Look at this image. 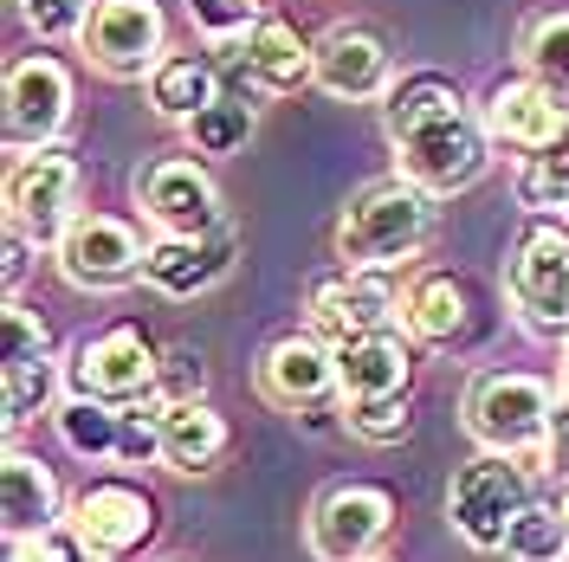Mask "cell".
Returning a JSON list of instances; mask_svg holds the SVG:
<instances>
[{
    "mask_svg": "<svg viewBox=\"0 0 569 562\" xmlns=\"http://www.w3.org/2000/svg\"><path fill=\"white\" fill-rule=\"evenodd\" d=\"M330 350H337V401H343V414H369V408L408 401L415 355H408V343L395 330L356 337V343H330Z\"/></svg>",
    "mask_w": 569,
    "mask_h": 562,
    "instance_id": "cell-16",
    "label": "cell"
},
{
    "mask_svg": "<svg viewBox=\"0 0 569 562\" xmlns=\"http://www.w3.org/2000/svg\"><path fill=\"white\" fill-rule=\"evenodd\" d=\"M71 394H91V401H110V408H142L156 401V375H162V355L149 350V337L117 323L104 337H84L71 350Z\"/></svg>",
    "mask_w": 569,
    "mask_h": 562,
    "instance_id": "cell-9",
    "label": "cell"
},
{
    "mask_svg": "<svg viewBox=\"0 0 569 562\" xmlns=\"http://www.w3.org/2000/svg\"><path fill=\"white\" fill-rule=\"evenodd\" d=\"M511 562H569V524L557 504H525V518L505 536Z\"/></svg>",
    "mask_w": 569,
    "mask_h": 562,
    "instance_id": "cell-30",
    "label": "cell"
},
{
    "mask_svg": "<svg viewBox=\"0 0 569 562\" xmlns=\"http://www.w3.org/2000/svg\"><path fill=\"white\" fill-rule=\"evenodd\" d=\"M252 104L247 98H213L194 123H188V142H194V155H240L252 142Z\"/></svg>",
    "mask_w": 569,
    "mask_h": 562,
    "instance_id": "cell-29",
    "label": "cell"
},
{
    "mask_svg": "<svg viewBox=\"0 0 569 562\" xmlns=\"http://www.w3.org/2000/svg\"><path fill=\"white\" fill-rule=\"evenodd\" d=\"M563 394H569V343H563Z\"/></svg>",
    "mask_w": 569,
    "mask_h": 562,
    "instance_id": "cell-39",
    "label": "cell"
},
{
    "mask_svg": "<svg viewBox=\"0 0 569 562\" xmlns=\"http://www.w3.org/2000/svg\"><path fill=\"white\" fill-rule=\"evenodd\" d=\"M233 227H213V233H194V240H181V233H156L149 240V265H142V284H156L162 298H201L213 284L233 272Z\"/></svg>",
    "mask_w": 569,
    "mask_h": 562,
    "instance_id": "cell-19",
    "label": "cell"
},
{
    "mask_svg": "<svg viewBox=\"0 0 569 562\" xmlns=\"http://www.w3.org/2000/svg\"><path fill=\"white\" fill-rule=\"evenodd\" d=\"M52 259H59V272H66L71 291H123V284L142 279L149 240H142L130 220H117V213L84 208L71 220V233L52 247Z\"/></svg>",
    "mask_w": 569,
    "mask_h": 562,
    "instance_id": "cell-8",
    "label": "cell"
},
{
    "mask_svg": "<svg viewBox=\"0 0 569 562\" xmlns=\"http://www.w3.org/2000/svg\"><path fill=\"white\" fill-rule=\"evenodd\" d=\"M479 117H486L492 142L518 149V155H537V149H550L569 130V98H557L550 84H537L531 71H525V78L492 84V98H486Z\"/></svg>",
    "mask_w": 569,
    "mask_h": 562,
    "instance_id": "cell-18",
    "label": "cell"
},
{
    "mask_svg": "<svg viewBox=\"0 0 569 562\" xmlns=\"http://www.w3.org/2000/svg\"><path fill=\"white\" fill-rule=\"evenodd\" d=\"M117 465H162V401L123 408V440H117Z\"/></svg>",
    "mask_w": 569,
    "mask_h": 562,
    "instance_id": "cell-33",
    "label": "cell"
},
{
    "mask_svg": "<svg viewBox=\"0 0 569 562\" xmlns=\"http://www.w3.org/2000/svg\"><path fill=\"white\" fill-rule=\"evenodd\" d=\"M305 311H311V337L356 343V337H376L401 317V291H395V272H350L343 265V272L311 284Z\"/></svg>",
    "mask_w": 569,
    "mask_h": 562,
    "instance_id": "cell-12",
    "label": "cell"
},
{
    "mask_svg": "<svg viewBox=\"0 0 569 562\" xmlns=\"http://www.w3.org/2000/svg\"><path fill=\"white\" fill-rule=\"evenodd\" d=\"M466 317H472L466 284L447 279V272H427V279H415L408 291H401V323H408L415 343H433V350H440V343H460Z\"/></svg>",
    "mask_w": 569,
    "mask_h": 562,
    "instance_id": "cell-23",
    "label": "cell"
},
{
    "mask_svg": "<svg viewBox=\"0 0 569 562\" xmlns=\"http://www.w3.org/2000/svg\"><path fill=\"white\" fill-rule=\"evenodd\" d=\"M518 201L531 213H569V130L550 142V149L525 155V169H518Z\"/></svg>",
    "mask_w": 569,
    "mask_h": 562,
    "instance_id": "cell-27",
    "label": "cell"
},
{
    "mask_svg": "<svg viewBox=\"0 0 569 562\" xmlns=\"http://www.w3.org/2000/svg\"><path fill=\"white\" fill-rule=\"evenodd\" d=\"M350 421L356 440H369V446H395L401 433H408V401H389V408H369V414H343Z\"/></svg>",
    "mask_w": 569,
    "mask_h": 562,
    "instance_id": "cell-36",
    "label": "cell"
},
{
    "mask_svg": "<svg viewBox=\"0 0 569 562\" xmlns=\"http://www.w3.org/2000/svg\"><path fill=\"white\" fill-rule=\"evenodd\" d=\"M213 98H220V78H213V66L201 52H169V59L156 66V78H149V110L169 117V123H181V130H188Z\"/></svg>",
    "mask_w": 569,
    "mask_h": 562,
    "instance_id": "cell-24",
    "label": "cell"
},
{
    "mask_svg": "<svg viewBox=\"0 0 569 562\" xmlns=\"http://www.w3.org/2000/svg\"><path fill=\"white\" fill-rule=\"evenodd\" d=\"M33 240L20 233V227H7V265H0V279H7V298H20V284H27V272H33Z\"/></svg>",
    "mask_w": 569,
    "mask_h": 562,
    "instance_id": "cell-38",
    "label": "cell"
},
{
    "mask_svg": "<svg viewBox=\"0 0 569 562\" xmlns=\"http://www.w3.org/2000/svg\"><path fill=\"white\" fill-rule=\"evenodd\" d=\"M433 194L415 188V181H369L356 188L343 220H337V259L350 272H401L408 259H421V247L433 240Z\"/></svg>",
    "mask_w": 569,
    "mask_h": 562,
    "instance_id": "cell-2",
    "label": "cell"
},
{
    "mask_svg": "<svg viewBox=\"0 0 569 562\" xmlns=\"http://www.w3.org/2000/svg\"><path fill=\"white\" fill-rule=\"evenodd\" d=\"M78 162L59 155V149H39V155H20L13 175H7V227H20L33 247H59L78 220Z\"/></svg>",
    "mask_w": 569,
    "mask_h": 562,
    "instance_id": "cell-10",
    "label": "cell"
},
{
    "mask_svg": "<svg viewBox=\"0 0 569 562\" xmlns=\"http://www.w3.org/2000/svg\"><path fill=\"white\" fill-rule=\"evenodd\" d=\"M531 498V479H525V459H505V453H479L466 459L447 485V524L466 550H505L511 524L525 518Z\"/></svg>",
    "mask_w": 569,
    "mask_h": 562,
    "instance_id": "cell-4",
    "label": "cell"
},
{
    "mask_svg": "<svg viewBox=\"0 0 569 562\" xmlns=\"http://www.w3.org/2000/svg\"><path fill=\"white\" fill-rule=\"evenodd\" d=\"M505 291H511V311L531 337H563L569 343V227L557 220H537L531 233L518 240V259L505 272Z\"/></svg>",
    "mask_w": 569,
    "mask_h": 562,
    "instance_id": "cell-5",
    "label": "cell"
},
{
    "mask_svg": "<svg viewBox=\"0 0 569 562\" xmlns=\"http://www.w3.org/2000/svg\"><path fill=\"white\" fill-rule=\"evenodd\" d=\"M563 388H550L543 375H518V369H486L466 382L460 421L479 440V453H505V459H543V433L557 414Z\"/></svg>",
    "mask_w": 569,
    "mask_h": 562,
    "instance_id": "cell-3",
    "label": "cell"
},
{
    "mask_svg": "<svg viewBox=\"0 0 569 562\" xmlns=\"http://www.w3.org/2000/svg\"><path fill=\"white\" fill-rule=\"evenodd\" d=\"M52 426H59V440H66V453L78 459H117V440H123V408H110V401H91V394H66L59 408H52Z\"/></svg>",
    "mask_w": 569,
    "mask_h": 562,
    "instance_id": "cell-25",
    "label": "cell"
},
{
    "mask_svg": "<svg viewBox=\"0 0 569 562\" xmlns=\"http://www.w3.org/2000/svg\"><path fill=\"white\" fill-rule=\"evenodd\" d=\"M557 511H563V524H569V485H563V504H557Z\"/></svg>",
    "mask_w": 569,
    "mask_h": 562,
    "instance_id": "cell-40",
    "label": "cell"
},
{
    "mask_svg": "<svg viewBox=\"0 0 569 562\" xmlns=\"http://www.w3.org/2000/svg\"><path fill=\"white\" fill-rule=\"evenodd\" d=\"M395 530V498L382 485H330L305 518V550L318 562H376Z\"/></svg>",
    "mask_w": 569,
    "mask_h": 562,
    "instance_id": "cell-7",
    "label": "cell"
},
{
    "mask_svg": "<svg viewBox=\"0 0 569 562\" xmlns=\"http://www.w3.org/2000/svg\"><path fill=\"white\" fill-rule=\"evenodd\" d=\"M227 421L213 414L208 401H188V408H162V465L194 479V472H213L220 453H227Z\"/></svg>",
    "mask_w": 569,
    "mask_h": 562,
    "instance_id": "cell-22",
    "label": "cell"
},
{
    "mask_svg": "<svg viewBox=\"0 0 569 562\" xmlns=\"http://www.w3.org/2000/svg\"><path fill=\"white\" fill-rule=\"evenodd\" d=\"M71 123V71L52 59V52H33V59H13L7 66V149L13 155H39L66 137Z\"/></svg>",
    "mask_w": 569,
    "mask_h": 562,
    "instance_id": "cell-11",
    "label": "cell"
},
{
    "mask_svg": "<svg viewBox=\"0 0 569 562\" xmlns=\"http://www.w3.org/2000/svg\"><path fill=\"white\" fill-rule=\"evenodd\" d=\"M259 394L279 414H305L311 426H323V408L337 394V350L323 337H279L272 350L259 355Z\"/></svg>",
    "mask_w": 569,
    "mask_h": 562,
    "instance_id": "cell-15",
    "label": "cell"
},
{
    "mask_svg": "<svg viewBox=\"0 0 569 562\" xmlns=\"http://www.w3.org/2000/svg\"><path fill=\"white\" fill-rule=\"evenodd\" d=\"M318 91L343 104H376L395 91V52L369 27H330L318 39Z\"/></svg>",
    "mask_w": 569,
    "mask_h": 562,
    "instance_id": "cell-17",
    "label": "cell"
},
{
    "mask_svg": "<svg viewBox=\"0 0 569 562\" xmlns=\"http://www.w3.org/2000/svg\"><path fill=\"white\" fill-rule=\"evenodd\" d=\"M543 472L569 485V394L557 401V414H550V433H543Z\"/></svg>",
    "mask_w": 569,
    "mask_h": 562,
    "instance_id": "cell-37",
    "label": "cell"
},
{
    "mask_svg": "<svg viewBox=\"0 0 569 562\" xmlns=\"http://www.w3.org/2000/svg\"><path fill=\"white\" fill-rule=\"evenodd\" d=\"M20 13L39 39H84L91 27V0H20Z\"/></svg>",
    "mask_w": 569,
    "mask_h": 562,
    "instance_id": "cell-34",
    "label": "cell"
},
{
    "mask_svg": "<svg viewBox=\"0 0 569 562\" xmlns=\"http://www.w3.org/2000/svg\"><path fill=\"white\" fill-rule=\"evenodd\" d=\"M7 562H91V556H84L78 530L59 524V530H39V536H27V543H7Z\"/></svg>",
    "mask_w": 569,
    "mask_h": 562,
    "instance_id": "cell-35",
    "label": "cell"
},
{
    "mask_svg": "<svg viewBox=\"0 0 569 562\" xmlns=\"http://www.w3.org/2000/svg\"><path fill=\"white\" fill-rule=\"evenodd\" d=\"M233 59H240L247 91H259V98H291V91L318 84V39H298V27H284V20H259L233 46Z\"/></svg>",
    "mask_w": 569,
    "mask_h": 562,
    "instance_id": "cell-20",
    "label": "cell"
},
{
    "mask_svg": "<svg viewBox=\"0 0 569 562\" xmlns=\"http://www.w3.org/2000/svg\"><path fill=\"white\" fill-rule=\"evenodd\" d=\"M181 7H188V27L208 39V46H220V52H233L259 20H272L266 0H181Z\"/></svg>",
    "mask_w": 569,
    "mask_h": 562,
    "instance_id": "cell-31",
    "label": "cell"
},
{
    "mask_svg": "<svg viewBox=\"0 0 569 562\" xmlns=\"http://www.w3.org/2000/svg\"><path fill=\"white\" fill-rule=\"evenodd\" d=\"M137 208L156 233H181V240L227 227V220H220V188H213V175L194 155H162V162H149L137 175Z\"/></svg>",
    "mask_w": 569,
    "mask_h": 562,
    "instance_id": "cell-13",
    "label": "cell"
},
{
    "mask_svg": "<svg viewBox=\"0 0 569 562\" xmlns=\"http://www.w3.org/2000/svg\"><path fill=\"white\" fill-rule=\"evenodd\" d=\"M525 71L537 84H550L557 98H569V13H537L525 27Z\"/></svg>",
    "mask_w": 569,
    "mask_h": 562,
    "instance_id": "cell-28",
    "label": "cell"
},
{
    "mask_svg": "<svg viewBox=\"0 0 569 562\" xmlns=\"http://www.w3.org/2000/svg\"><path fill=\"white\" fill-rule=\"evenodd\" d=\"M0 369H7V433H20L27 421L52 414V408L66 401L59 382H71V375L52 362V355H33V362H0Z\"/></svg>",
    "mask_w": 569,
    "mask_h": 562,
    "instance_id": "cell-26",
    "label": "cell"
},
{
    "mask_svg": "<svg viewBox=\"0 0 569 562\" xmlns=\"http://www.w3.org/2000/svg\"><path fill=\"white\" fill-rule=\"evenodd\" d=\"M382 117H389V149H395V175L427 188L433 201L447 194H466L472 181L492 169V130L486 117H472L466 98L447 84V78H408L382 98Z\"/></svg>",
    "mask_w": 569,
    "mask_h": 562,
    "instance_id": "cell-1",
    "label": "cell"
},
{
    "mask_svg": "<svg viewBox=\"0 0 569 562\" xmlns=\"http://www.w3.org/2000/svg\"><path fill=\"white\" fill-rule=\"evenodd\" d=\"M66 524L78 530V543H84L91 562H123L156 536V504H149V492L123 485V479H98V485H84L71 498Z\"/></svg>",
    "mask_w": 569,
    "mask_h": 562,
    "instance_id": "cell-14",
    "label": "cell"
},
{
    "mask_svg": "<svg viewBox=\"0 0 569 562\" xmlns=\"http://www.w3.org/2000/svg\"><path fill=\"white\" fill-rule=\"evenodd\" d=\"M78 46H84V59L104 71V78L149 84L156 66L169 59V20H162L156 0H98Z\"/></svg>",
    "mask_w": 569,
    "mask_h": 562,
    "instance_id": "cell-6",
    "label": "cell"
},
{
    "mask_svg": "<svg viewBox=\"0 0 569 562\" xmlns=\"http://www.w3.org/2000/svg\"><path fill=\"white\" fill-rule=\"evenodd\" d=\"M0 524H7V543H27L39 530L66 524L59 479L33 453H20V446H7V459H0Z\"/></svg>",
    "mask_w": 569,
    "mask_h": 562,
    "instance_id": "cell-21",
    "label": "cell"
},
{
    "mask_svg": "<svg viewBox=\"0 0 569 562\" xmlns=\"http://www.w3.org/2000/svg\"><path fill=\"white\" fill-rule=\"evenodd\" d=\"M156 401H162V408H188V401H208V355H201V350H188V343L162 350Z\"/></svg>",
    "mask_w": 569,
    "mask_h": 562,
    "instance_id": "cell-32",
    "label": "cell"
}]
</instances>
